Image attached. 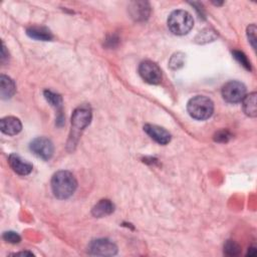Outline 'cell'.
I'll list each match as a JSON object with an SVG mask.
<instances>
[{"mask_svg":"<svg viewBox=\"0 0 257 257\" xmlns=\"http://www.w3.org/2000/svg\"><path fill=\"white\" fill-rule=\"evenodd\" d=\"M77 188L75 177L68 171H58L51 179V189L53 195L60 200L69 198Z\"/></svg>","mask_w":257,"mask_h":257,"instance_id":"6da1fadb","label":"cell"},{"mask_svg":"<svg viewBox=\"0 0 257 257\" xmlns=\"http://www.w3.org/2000/svg\"><path fill=\"white\" fill-rule=\"evenodd\" d=\"M187 110L193 118L204 120L213 114L214 103L205 95H196L188 101Z\"/></svg>","mask_w":257,"mask_h":257,"instance_id":"7a4b0ae2","label":"cell"},{"mask_svg":"<svg viewBox=\"0 0 257 257\" xmlns=\"http://www.w3.org/2000/svg\"><path fill=\"white\" fill-rule=\"evenodd\" d=\"M194 25L192 15L185 10H175L168 18V27L176 35H185L191 31Z\"/></svg>","mask_w":257,"mask_h":257,"instance_id":"3957f363","label":"cell"},{"mask_svg":"<svg viewBox=\"0 0 257 257\" xmlns=\"http://www.w3.org/2000/svg\"><path fill=\"white\" fill-rule=\"evenodd\" d=\"M246 95V86L238 80H230L222 87V96L229 103H238Z\"/></svg>","mask_w":257,"mask_h":257,"instance_id":"277c9868","label":"cell"},{"mask_svg":"<svg viewBox=\"0 0 257 257\" xmlns=\"http://www.w3.org/2000/svg\"><path fill=\"white\" fill-rule=\"evenodd\" d=\"M139 73L141 77L150 84H158L162 80V70L159 65L151 60L141 62L139 66Z\"/></svg>","mask_w":257,"mask_h":257,"instance_id":"5b68a950","label":"cell"},{"mask_svg":"<svg viewBox=\"0 0 257 257\" xmlns=\"http://www.w3.org/2000/svg\"><path fill=\"white\" fill-rule=\"evenodd\" d=\"M30 151L38 158L47 161L49 160L54 152V147L52 142L44 137L35 138L29 145Z\"/></svg>","mask_w":257,"mask_h":257,"instance_id":"8992f818","label":"cell"},{"mask_svg":"<svg viewBox=\"0 0 257 257\" xmlns=\"http://www.w3.org/2000/svg\"><path fill=\"white\" fill-rule=\"evenodd\" d=\"M88 253L96 256H112L117 253L116 245L108 239H95L88 244Z\"/></svg>","mask_w":257,"mask_h":257,"instance_id":"52a82bcc","label":"cell"},{"mask_svg":"<svg viewBox=\"0 0 257 257\" xmlns=\"http://www.w3.org/2000/svg\"><path fill=\"white\" fill-rule=\"evenodd\" d=\"M91 108L87 104H82L76 107L71 115V125L75 131L84 130L91 120Z\"/></svg>","mask_w":257,"mask_h":257,"instance_id":"ba28073f","label":"cell"},{"mask_svg":"<svg viewBox=\"0 0 257 257\" xmlns=\"http://www.w3.org/2000/svg\"><path fill=\"white\" fill-rule=\"evenodd\" d=\"M144 131L151 139H153L159 145H167L171 142V134L162 126L147 123L144 125Z\"/></svg>","mask_w":257,"mask_h":257,"instance_id":"9c48e42d","label":"cell"},{"mask_svg":"<svg viewBox=\"0 0 257 257\" xmlns=\"http://www.w3.org/2000/svg\"><path fill=\"white\" fill-rule=\"evenodd\" d=\"M8 163L11 169L20 176H26L30 174L33 169V166L31 163L27 162L26 160H23L17 154H11L8 157Z\"/></svg>","mask_w":257,"mask_h":257,"instance_id":"30bf717a","label":"cell"},{"mask_svg":"<svg viewBox=\"0 0 257 257\" xmlns=\"http://www.w3.org/2000/svg\"><path fill=\"white\" fill-rule=\"evenodd\" d=\"M1 132L8 136H15L22 130V123L15 116H5L0 120Z\"/></svg>","mask_w":257,"mask_h":257,"instance_id":"8fae6325","label":"cell"},{"mask_svg":"<svg viewBox=\"0 0 257 257\" xmlns=\"http://www.w3.org/2000/svg\"><path fill=\"white\" fill-rule=\"evenodd\" d=\"M151 9L148 2L136 1L132 2L130 6V13L135 20H146L150 15Z\"/></svg>","mask_w":257,"mask_h":257,"instance_id":"7c38bea8","label":"cell"},{"mask_svg":"<svg viewBox=\"0 0 257 257\" xmlns=\"http://www.w3.org/2000/svg\"><path fill=\"white\" fill-rule=\"evenodd\" d=\"M16 91V85L12 78L1 74L0 76V95L2 99L11 98Z\"/></svg>","mask_w":257,"mask_h":257,"instance_id":"4fadbf2b","label":"cell"},{"mask_svg":"<svg viewBox=\"0 0 257 257\" xmlns=\"http://www.w3.org/2000/svg\"><path fill=\"white\" fill-rule=\"evenodd\" d=\"M113 210H114V205L109 200L103 199L93 206L91 210V214L96 218H102L111 214Z\"/></svg>","mask_w":257,"mask_h":257,"instance_id":"5bb4252c","label":"cell"},{"mask_svg":"<svg viewBox=\"0 0 257 257\" xmlns=\"http://www.w3.org/2000/svg\"><path fill=\"white\" fill-rule=\"evenodd\" d=\"M26 33L29 37L41 41H48L53 38L51 31L44 26H31L27 28Z\"/></svg>","mask_w":257,"mask_h":257,"instance_id":"9a60e30c","label":"cell"},{"mask_svg":"<svg viewBox=\"0 0 257 257\" xmlns=\"http://www.w3.org/2000/svg\"><path fill=\"white\" fill-rule=\"evenodd\" d=\"M256 92H251L243 98V110L245 114L250 117H255L257 115V107H256Z\"/></svg>","mask_w":257,"mask_h":257,"instance_id":"2e32d148","label":"cell"},{"mask_svg":"<svg viewBox=\"0 0 257 257\" xmlns=\"http://www.w3.org/2000/svg\"><path fill=\"white\" fill-rule=\"evenodd\" d=\"M45 99L48 101V103H50L53 107L55 108H60L62 105V98L58 93H55L51 90H44L43 92Z\"/></svg>","mask_w":257,"mask_h":257,"instance_id":"e0dca14e","label":"cell"},{"mask_svg":"<svg viewBox=\"0 0 257 257\" xmlns=\"http://www.w3.org/2000/svg\"><path fill=\"white\" fill-rule=\"evenodd\" d=\"M216 37H217V35H216L215 31H213L212 29L206 28V29H203L202 31H200L195 39H196V42H198V43H206L209 41H213Z\"/></svg>","mask_w":257,"mask_h":257,"instance_id":"ac0fdd59","label":"cell"},{"mask_svg":"<svg viewBox=\"0 0 257 257\" xmlns=\"http://www.w3.org/2000/svg\"><path fill=\"white\" fill-rule=\"evenodd\" d=\"M241 252V247L235 241L228 240L224 244V253L228 256H237Z\"/></svg>","mask_w":257,"mask_h":257,"instance_id":"d6986e66","label":"cell"},{"mask_svg":"<svg viewBox=\"0 0 257 257\" xmlns=\"http://www.w3.org/2000/svg\"><path fill=\"white\" fill-rule=\"evenodd\" d=\"M233 56H234L235 59H236L242 66H244L247 70H251L250 61L248 60L247 56H246L242 51L234 50V51H233Z\"/></svg>","mask_w":257,"mask_h":257,"instance_id":"ffe728a7","label":"cell"},{"mask_svg":"<svg viewBox=\"0 0 257 257\" xmlns=\"http://www.w3.org/2000/svg\"><path fill=\"white\" fill-rule=\"evenodd\" d=\"M184 56L185 55L183 53H181V52H178L175 55H173L171 60H170V63H169L171 68L178 69L181 66H183V64H184Z\"/></svg>","mask_w":257,"mask_h":257,"instance_id":"44dd1931","label":"cell"},{"mask_svg":"<svg viewBox=\"0 0 257 257\" xmlns=\"http://www.w3.org/2000/svg\"><path fill=\"white\" fill-rule=\"evenodd\" d=\"M232 138V135L227 130L219 131L214 136V141L218 143H227Z\"/></svg>","mask_w":257,"mask_h":257,"instance_id":"7402d4cb","label":"cell"},{"mask_svg":"<svg viewBox=\"0 0 257 257\" xmlns=\"http://www.w3.org/2000/svg\"><path fill=\"white\" fill-rule=\"evenodd\" d=\"M3 239L8 242V243H12V244H16L19 243L21 240V237L14 231H7L4 232L3 234Z\"/></svg>","mask_w":257,"mask_h":257,"instance_id":"603a6c76","label":"cell"},{"mask_svg":"<svg viewBox=\"0 0 257 257\" xmlns=\"http://www.w3.org/2000/svg\"><path fill=\"white\" fill-rule=\"evenodd\" d=\"M247 36H248V39H249L252 47L255 49V47H256V45H255V42H256V26H255V24H251L248 26Z\"/></svg>","mask_w":257,"mask_h":257,"instance_id":"cb8c5ba5","label":"cell"},{"mask_svg":"<svg viewBox=\"0 0 257 257\" xmlns=\"http://www.w3.org/2000/svg\"><path fill=\"white\" fill-rule=\"evenodd\" d=\"M247 255H249V256H255V255H256V248H255V247L249 248V250H248V252H247Z\"/></svg>","mask_w":257,"mask_h":257,"instance_id":"d4e9b609","label":"cell"},{"mask_svg":"<svg viewBox=\"0 0 257 257\" xmlns=\"http://www.w3.org/2000/svg\"><path fill=\"white\" fill-rule=\"evenodd\" d=\"M12 255H22V256H25V255H27V256H33V254L31 253V252H27V251H25V252H19V253H14V254H12Z\"/></svg>","mask_w":257,"mask_h":257,"instance_id":"484cf974","label":"cell"}]
</instances>
